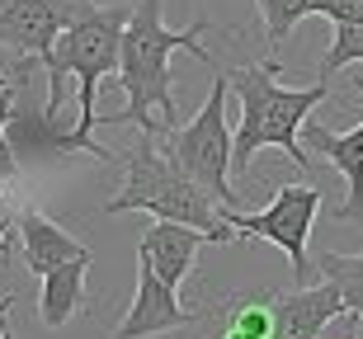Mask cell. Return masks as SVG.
Masks as SVG:
<instances>
[{
	"label": "cell",
	"instance_id": "cell-1",
	"mask_svg": "<svg viewBox=\"0 0 363 339\" xmlns=\"http://www.w3.org/2000/svg\"><path fill=\"white\" fill-rule=\"evenodd\" d=\"M208 28H213L208 14L189 19L184 28H170L165 24V0H133V14H128V28H123V42H118V81L128 90V104L118 113L99 118V127L133 122L137 132H151V137L170 132L179 122L170 57L189 52L199 62H213V52L203 47Z\"/></svg>",
	"mask_w": 363,
	"mask_h": 339
},
{
	"label": "cell",
	"instance_id": "cell-2",
	"mask_svg": "<svg viewBox=\"0 0 363 339\" xmlns=\"http://www.w3.org/2000/svg\"><path fill=\"white\" fill-rule=\"evenodd\" d=\"M283 62L279 57H264V62H250V67H227V85L231 95L241 99V122L231 127V170L245 175L250 161L259 151H283L297 170H311L307 146H302V122L311 118L316 104L330 99V81L302 85V90H283L279 85Z\"/></svg>",
	"mask_w": 363,
	"mask_h": 339
},
{
	"label": "cell",
	"instance_id": "cell-3",
	"mask_svg": "<svg viewBox=\"0 0 363 339\" xmlns=\"http://www.w3.org/2000/svg\"><path fill=\"white\" fill-rule=\"evenodd\" d=\"M118 165H123V189L99 207L104 217H118V212H151V217H165V222H189V226H199L213 245L236 241V231L222 222V203H217L203 184H194V179L165 156V146H156L151 132L137 137L133 146L118 156Z\"/></svg>",
	"mask_w": 363,
	"mask_h": 339
},
{
	"label": "cell",
	"instance_id": "cell-4",
	"mask_svg": "<svg viewBox=\"0 0 363 339\" xmlns=\"http://www.w3.org/2000/svg\"><path fill=\"white\" fill-rule=\"evenodd\" d=\"M128 14H133V5H123V0H113V5L94 0L76 24H67L57 33V42L38 57L48 67V99H43L48 113L62 109V90L76 76L81 81V118H76V127H85V132L99 127L94 99H99L104 76H118V42H123V28H128Z\"/></svg>",
	"mask_w": 363,
	"mask_h": 339
},
{
	"label": "cell",
	"instance_id": "cell-5",
	"mask_svg": "<svg viewBox=\"0 0 363 339\" xmlns=\"http://www.w3.org/2000/svg\"><path fill=\"white\" fill-rule=\"evenodd\" d=\"M227 95H231L227 71H217L203 109L189 122H175V127L161 137V146H165V156H170L194 184H203L222 207H241L245 198L231 189V137L236 132H231V122H227Z\"/></svg>",
	"mask_w": 363,
	"mask_h": 339
},
{
	"label": "cell",
	"instance_id": "cell-6",
	"mask_svg": "<svg viewBox=\"0 0 363 339\" xmlns=\"http://www.w3.org/2000/svg\"><path fill=\"white\" fill-rule=\"evenodd\" d=\"M321 189L316 184H283L274 189V198L259 212H245V207H222V222H227L236 236H255V241L279 245L288 264H293L297 283H311V259H307V241H311V222L321 217Z\"/></svg>",
	"mask_w": 363,
	"mask_h": 339
},
{
	"label": "cell",
	"instance_id": "cell-7",
	"mask_svg": "<svg viewBox=\"0 0 363 339\" xmlns=\"http://www.w3.org/2000/svg\"><path fill=\"white\" fill-rule=\"evenodd\" d=\"M90 5L94 0H0V47L14 57H43Z\"/></svg>",
	"mask_w": 363,
	"mask_h": 339
},
{
	"label": "cell",
	"instance_id": "cell-8",
	"mask_svg": "<svg viewBox=\"0 0 363 339\" xmlns=\"http://www.w3.org/2000/svg\"><path fill=\"white\" fill-rule=\"evenodd\" d=\"M189 326H199V311H189L175 287L142 259L137 264V297L128 306V316L118 321L113 339H161V335H175V330H189Z\"/></svg>",
	"mask_w": 363,
	"mask_h": 339
},
{
	"label": "cell",
	"instance_id": "cell-9",
	"mask_svg": "<svg viewBox=\"0 0 363 339\" xmlns=\"http://www.w3.org/2000/svg\"><path fill=\"white\" fill-rule=\"evenodd\" d=\"M363 95V81L354 85ZM302 142H307L316 156L330 161V170L345 175V203L335 207V222H354L363 231V122L350 132H330L325 122H302Z\"/></svg>",
	"mask_w": 363,
	"mask_h": 339
},
{
	"label": "cell",
	"instance_id": "cell-10",
	"mask_svg": "<svg viewBox=\"0 0 363 339\" xmlns=\"http://www.w3.org/2000/svg\"><path fill=\"white\" fill-rule=\"evenodd\" d=\"M345 311V297L330 278L297 283L293 292H274V339H311Z\"/></svg>",
	"mask_w": 363,
	"mask_h": 339
},
{
	"label": "cell",
	"instance_id": "cell-11",
	"mask_svg": "<svg viewBox=\"0 0 363 339\" xmlns=\"http://www.w3.org/2000/svg\"><path fill=\"white\" fill-rule=\"evenodd\" d=\"M203 245H208V236H203L199 226H189V222L151 217V226L142 231V245H137V259H147L151 269H156V273L165 278V283H170V287L179 292Z\"/></svg>",
	"mask_w": 363,
	"mask_h": 339
},
{
	"label": "cell",
	"instance_id": "cell-12",
	"mask_svg": "<svg viewBox=\"0 0 363 339\" xmlns=\"http://www.w3.org/2000/svg\"><path fill=\"white\" fill-rule=\"evenodd\" d=\"M14 241H19V255H24L28 273H48L57 269V264H67V259L76 255H94L85 241H76L62 222H52L48 212H38V207H24L19 217H14Z\"/></svg>",
	"mask_w": 363,
	"mask_h": 339
},
{
	"label": "cell",
	"instance_id": "cell-13",
	"mask_svg": "<svg viewBox=\"0 0 363 339\" xmlns=\"http://www.w3.org/2000/svg\"><path fill=\"white\" fill-rule=\"evenodd\" d=\"M213 335L208 339H274V292L255 287V292H231V297L208 306Z\"/></svg>",
	"mask_w": 363,
	"mask_h": 339
},
{
	"label": "cell",
	"instance_id": "cell-14",
	"mask_svg": "<svg viewBox=\"0 0 363 339\" xmlns=\"http://www.w3.org/2000/svg\"><path fill=\"white\" fill-rule=\"evenodd\" d=\"M94 264V255H76L67 264L43 273V297H38V321L48 330L71 326L85 306V269Z\"/></svg>",
	"mask_w": 363,
	"mask_h": 339
},
{
	"label": "cell",
	"instance_id": "cell-15",
	"mask_svg": "<svg viewBox=\"0 0 363 339\" xmlns=\"http://www.w3.org/2000/svg\"><path fill=\"white\" fill-rule=\"evenodd\" d=\"M316 269H321V278H330V283L340 287V297H345V311L363 316V250L359 255H316Z\"/></svg>",
	"mask_w": 363,
	"mask_h": 339
},
{
	"label": "cell",
	"instance_id": "cell-16",
	"mask_svg": "<svg viewBox=\"0 0 363 339\" xmlns=\"http://www.w3.org/2000/svg\"><path fill=\"white\" fill-rule=\"evenodd\" d=\"M255 10H259V24H264V42L279 47V42L311 14V0H255Z\"/></svg>",
	"mask_w": 363,
	"mask_h": 339
},
{
	"label": "cell",
	"instance_id": "cell-17",
	"mask_svg": "<svg viewBox=\"0 0 363 339\" xmlns=\"http://www.w3.org/2000/svg\"><path fill=\"white\" fill-rule=\"evenodd\" d=\"M359 62H363V24H335V38L321 57V81H330L345 67H359Z\"/></svg>",
	"mask_w": 363,
	"mask_h": 339
},
{
	"label": "cell",
	"instance_id": "cell-18",
	"mask_svg": "<svg viewBox=\"0 0 363 339\" xmlns=\"http://www.w3.org/2000/svg\"><path fill=\"white\" fill-rule=\"evenodd\" d=\"M311 14L330 24H363V0H311Z\"/></svg>",
	"mask_w": 363,
	"mask_h": 339
},
{
	"label": "cell",
	"instance_id": "cell-19",
	"mask_svg": "<svg viewBox=\"0 0 363 339\" xmlns=\"http://www.w3.org/2000/svg\"><path fill=\"white\" fill-rule=\"evenodd\" d=\"M311 339H363V316L354 311H340L330 326L321 330V335H311Z\"/></svg>",
	"mask_w": 363,
	"mask_h": 339
},
{
	"label": "cell",
	"instance_id": "cell-20",
	"mask_svg": "<svg viewBox=\"0 0 363 339\" xmlns=\"http://www.w3.org/2000/svg\"><path fill=\"white\" fill-rule=\"evenodd\" d=\"M14 99H19V76L10 67V71H0V132H5V122L14 113Z\"/></svg>",
	"mask_w": 363,
	"mask_h": 339
},
{
	"label": "cell",
	"instance_id": "cell-21",
	"mask_svg": "<svg viewBox=\"0 0 363 339\" xmlns=\"http://www.w3.org/2000/svg\"><path fill=\"white\" fill-rule=\"evenodd\" d=\"M0 179H5V184L19 179V156H14V146H10V137H5V132H0Z\"/></svg>",
	"mask_w": 363,
	"mask_h": 339
},
{
	"label": "cell",
	"instance_id": "cell-22",
	"mask_svg": "<svg viewBox=\"0 0 363 339\" xmlns=\"http://www.w3.org/2000/svg\"><path fill=\"white\" fill-rule=\"evenodd\" d=\"M0 193H5V179H0ZM10 241H14V226H0V255L10 250Z\"/></svg>",
	"mask_w": 363,
	"mask_h": 339
},
{
	"label": "cell",
	"instance_id": "cell-23",
	"mask_svg": "<svg viewBox=\"0 0 363 339\" xmlns=\"http://www.w3.org/2000/svg\"><path fill=\"white\" fill-rule=\"evenodd\" d=\"M10 306H14V292H5V297H0V316L10 311ZM0 339H10V330H5V321H0Z\"/></svg>",
	"mask_w": 363,
	"mask_h": 339
}]
</instances>
